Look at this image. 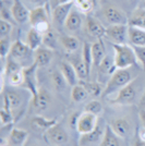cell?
Listing matches in <instances>:
<instances>
[{
	"label": "cell",
	"instance_id": "obj_1",
	"mask_svg": "<svg viewBox=\"0 0 145 146\" xmlns=\"http://www.w3.org/2000/svg\"><path fill=\"white\" fill-rule=\"evenodd\" d=\"M131 81H132V76L128 69H117L115 73L109 78L108 82L104 88L103 96L107 97L116 92H119L121 88L130 84Z\"/></svg>",
	"mask_w": 145,
	"mask_h": 146
},
{
	"label": "cell",
	"instance_id": "obj_2",
	"mask_svg": "<svg viewBox=\"0 0 145 146\" xmlns=\"http://www.w3.org/2000/svg\"><path fill=\"white\" fill-rule=\"evenodd\" d=\"M112 48L115 50V66L117 69H128L136 63V55L132 46L128 44L118 45L112 44Z\"/></svg>",
	"mask_w": 145,
	"mask_h": 146
},
{
	"label": "cell",
	"instance_id": "obj_3",
	"mask_svg": "<svg viewBox=\"0 0 145 146\" xmlns=\"http://www.w3.org/2000/svg\"><path fill=\"white\" fill-rule=\"evenodd\" d=\"M105 37L112 44L124 45L129 42V25L110 24L106 27Z\"/></svg>",
	"mask_w": 145,
	"mask_h": 146
},
{
	"label": "cell",
	"instance_id": "obj_4",
	"mask_svg": "<svg viewBox=\"0 0 145 146\" xmlns=\"http://www.w3.org/2000/svg\"><path fill=\"white\" fill-rule=\"evenodd\" d=\"M135 99H136V88L131 82L130 84L121 88L118 92L117 96L110 100V103L114 105H119V106H129L134 104Z\"/></svg>",
	"mask_w": 145,
	"mask_h": 146
},
{
	"label": "cell",
	"instance_id": "obj_5",
	"mask_svg": "<svg viewBox=\"0 0 145 146\" xmlns=\"http://www.w3.org/2000/svg\"><path fill=\"white\" fill-rule=\"evenodd\" d=\"M98 124V119L96 115H93L91 112H86L84 111L83 113H81L76 121L75 129L81 135L92 132Z\"/></svg>",
	"mask_w": 145,
	"mask_h": 146
},
{
	"label": "cell",
	"instance_id": "obj_6",
	"mask_svg": "<svg viewBox=\"0 0 145 146\" xmlns=\"http://www.w3.org/2000/svg\"><path fill=\"white\" fill-rule=\"evenodd\" d=\"M31 52H32V49L27 46V44L18 39L14 43H12V47H11L10 54L8 57L13 58L14 60L18 61L22 66V62H24L25 60H29V58L31 57Z\"/></svg>",
	"mask_w": 145,
	"mask_h": 146
},
{
	"label": "cell",
	"instance_id": "obj_7",
	"mask_svg": "<svg viewBox=\"0 0 145 146\" xmlns=\"http://www.w3.org/2000/svg\"><path fill=\"white\" fill-rule=\"evenodd\" d=\"M104 17L110 24H128L129 23V19L127 18V15L120 9L111 5L104 8Z\"/></svg>",
	"mask_w": 145,
	"mask_h": 146
},
{
	"label": "cell",
	"instance_id": "obj_8",
	"mask_svg": "<svg viewBox=\"0 0 145 146\" xmlns=\"http://www.w3.org/2000/svg\"><path fill=\"white\" fill-rule=\"evenodd\" d=\"M73 7H74V1L55 7L53 9V20H54L55 24L59 26V27L65 25L67 18H68L69 13L71 12Z\"/></svg>",
	"mask_w": 145,
	"mask_h": 146
},
{
	"label": "cell",
	"instance_id": "obj_9",
	"mask_svg": "<svg viewBox=\"0 0 145 146\" xmlns=\"http://www.w3.org/2000/svg\"><path fill=\"white\" fill-rule=\"evenodd\" d=\"M46 136L51 143H54L55 145L66 144L69 141V136H68L66 130L58 123H56L55 125H53L49 129L48 131H46Z\"/></svg>",
	"mask_w": 145,
	"mask_h": 146
},
{
	"label": "cell",
	"instance_id": "obj_10",
	"mask_svg": "<svg viewBox=\"0 0 145 146\" xmlns=\"http://www.w3.org/2000/svg\"><path fill=\"white\" fill-rule=\"evenodd\" d=\"M11 12L15 22L19 24H23L30 21V10L22 3L20 0H13L11 6Z\"/></svg>",
	"mask_w": 145,
	"mask_h": 146
},
{
	"label": "cell",
	"instance_id": "obj_11",
	"mask_svg": "<svg viewBox=\"0 0 145 146\" xmlns=\"http://www.w3.org/2000/svg\"><path fill=\"white\" fill-rule=\"evenodd\" d=\"M36 69L37 64L34 62L31 66L26 68H23L24 72V83L26 84V87L30 90L32 96H35L38 92L36 83Z\"/></svg>",
	"mask_w": 145,
	"mask_h": 146
},
{
	"label": "cell",
	"instance_id": "obj_12",
	"mask_svg": "<svg viewBox=\"0 0 145 146\" xmlns=\"http://www.w3.org/2000/svg\"><path fill=\"white\" fill-rule=\"evenodd\" d=\"M3 102H5L3 108L11 110L13 112L14 110H18L22 106L23 98H22V95L19 92L12 91V90H8L3 94Z\"/></svg>",
	"mask_w": 145,
	"mask_h": 146
},
{
	"label": "cell",
	"instance_id": "obj_13",
	"mask_svg": "<svg viewBox=\"0 0 145 146\" xmlns=\"http://www.w3.org/2000/svg\"><path fill=\"white\" fill-rule=\"evenodd\" d=\"M82 14L83 13H81L75 7H73V9L71 10V12L69 13V15L66 20L65 27L69 32L79 31L82 26V23H83V15Z\"/></svg>",
	"mask_w": 145,
	"mask_h": 146
},
{
	"label": "cell",
	"instance_id": "obj_14",
	"mask_svg": "<svg viewBox=\"0 0 145 146\" xmlns=\"http://www.w3.org/2000/svg\"><path fill=\"white\" fill-rule=\"evenodd\" d=\"M86 30L92 37H95L96 39H102L106 34V27L93 17H87L86 19Z\"/></svg>",
	"mask_w": 145,
	"mask_h": 146
},
{
	"label": "cell",
	"instance_id": "obj_15",
	"mask_svg": "<svg viewBox=\"0 0 145 146\" xmlns=\"http://www.w3.org/2000/svg\"><path fill=\"white\" fill-rule=\"evenodd\" d=\"M104 132H105V130L103 131L100 125L97 124V127L92 132L81 135L79 140V146H91L93 144H96L98 141H102Z\"/></svg>",
	"mask_w": 145,
	"mask_h": 146
},
{
	"label": "cell",
	"instance_id": "obj_16",
	"mask_svg": "<svg viewBox=\"0 0 145 146\" xmlns=\"http://www.w3.org/2000/svg\"><path fill=\"white\" fill-rule=\"evenodd\" d=\"M50 104V95L46 90H38L37 94L33 96V106L37 112L44 111Z\"/></svg>",
	"mask_w": 145,
	"mask_h": 146
},
{
	"label": "cell",
	"instance_id": "obj_17",
	"mask_svg": "<svg viewBox=\"0 0 145 146\" xmlns=\"http://www.w3.org/2000/svg\"><path fill=\"white\" fill-rule=\"evenodd\" d=\"M54 57L53 49H49L47 47H39L35 50L34 54V62L37 64V67H46L48 66L49 62L51 61Z\"/></svg>",
	"mask_w": 145,
	"mask_h": 146
},
{
	"label": "cell",
	"instance_id": "obj_18",
	"mask_svg": "<svg viewBox=\"0 0 145 146\" xmlns=\"http://www.w3.org/2000/svg\"><path fill=\"white\" fill-rule=\"evenodd\" d=\"M48 10L46 9L45 6L41 7H35L31 10L30 12V24L32 25V27H34L35 25L42 22H47L48 20Z\"/></svg>",
	"mask_w": 145,
	"mask_h": 146
},
{
	"label": "cell",
	"instance_id": "obj_19",
	"mask_svg": "<svg viewBox=\"0 0 145 146\" xmlns=\"http://www.w3.org/2000/svg\"><path fill=\"white\" fill-rule=\"evenodd\" d=\"M92 56H93V66L97 68L107 56L103 39H97L96 42L92 44Z\"/></svg>",
	"mask_w": 145,
	"mask_h": 146
},
{
	"label": "cell",
	"instance_id": "obj_20",
	"mask_svg": "<svg viewBox=\"0 0 145 146\" xmlns=\"http://www.w3.org/2000/svg\"><path fill=\"white\" fill-rule=\"evenodd\" d=\"M110 127L115 131V133L119 137H122V139L127 137L128 135L130 134V130H131L130 122L128 121L127 119H123V118L112 120L111 123H110Z\"/></svg>",
	"mask_w": 145,
	"mask_h": 146
},
{
	"label": "cell",
	"instance_id": "obj_21",
	"mask_svg": "<svg viewBox=\"0 0 145 146\" xmlns=\"http://www.w3.org/2000/svg\"><path fill=\"white\" fill-rule=\"evenodd\" d=\"M129 43L132 46L145 47V30L129 25Z\"/></svg>",
	"mask_w": 145,
	"mask_h": 146
},
{
	"label": "cell",
	"instance_id": "obj_22",
	"mask_svg": "<svg viewBox=\"0 0 145 146\" xmlns=\"http://www.w3.org/2000/svg\"><path fill=\"white\" fill-rule=\"evenodd\" d=\"M60 71H61V73L63 74L67 83H68L69 85L74 86L78 84V81H79L78 74H76L74 68H73V66L70 62L63 61L60 66Z\"/></svg>",
	"mask_w": 145,
	"mask_h": 146
},
{
	"label": "cell",
	"instance_id": "obj_23",
	"mask_svg": "<svg viewBox=\"0 0 145 146\" xmlns=\"http://www.w3.org/2000/svg\"><path fill=\"white\" fill-rule=\"evenodd\" d=\"M56 123H57V121L55 119H47V118H44L42 116L34 117L31 120L32 128L34 130H36V131H39V132L48 131L49 129L51 128L53 125H55Z\"/></svg>",
	"mask_w": 145,
	"mask_h": 146
},
{
	"label": "cell",
	"instance_id": "obj_24",
	"mask_svg": "<svg viewBox=\"0 0 145 146\" xmlns=\"http://www.w3.org/2000/svg\"><path fill=\"white\" fill-rule=\"evenodd\" d=\"M26 44L32 50H36L43 44V34L35 27H31L26 34Z\"/></svg>",
	"mask_w": 145,
	"mask_h": 146
},
{
	"label": "cell",
	"instance_id": "obj_25",
	"mask_svg": "<svg viewBox=\"0 0 145 146\" xmlns=\"http://www.w3.org/2000/svg\"><path fill=\"white\" fill-rule=\"evenodd\" d=\"M97 69H98V78H104V76H108V75L111 76L117 70L115 66V61H112V59L108 56L105 57V59L97 67Z\"/></svg>",
	"mask_w": 145,
	"mask_h": 146
},
{
	"label": "cell",
	"instance_id": "obj_26",
	"mask_svg": "<svg viewBox=\"0 0 145 146\" xmlns=\"http://www.w3.org/2000/svg\"><path fill=\"white\" fill-rule=\"evenodd\" d=\"M99 146H120L119 136L115 133V131L110 127V124L106 125L104 136L100 141V145Z\"/></svg>",
	"mask_w": 145,
	"mask_h": 146
},
{
	"label": "cell",
	"instance_id": "obj_27",
	"mask_svg": "<svg viewBox=\"0 0 145 146\" xmlns=\"http://www.w3.org/2000/svg\"><path fill=\"white\" fill-rule=\"evenodd\" d=\"M70 63L73 66L75 72L78 74V78H79L80 81H84V80H88L90 78V73L86 69V66H85L84 61L82 58H79V57H75V58H72L70 60Z\"/></svg>",
	"mask_w": 145,
	"mask_h": 146
},
{
	"label": "cell",
	"instance_id": "obj_28",
	"mask_svg": "<svg viewBox=\"0 0 145 146\" xmlns=\"http://www.w3.org/2000/svg\"><path fill=\"white\" fill-rule=\"evenodd\" d=\"M29 137V133L24 131V130H21V129L14 128L11 130L10 135H9V142L11 145L14 146H22L24 144L26 140Z\"/></svg>",
	"mask_w": 145,
	"mask_h": 146
},
{
	"label": "cell",
	"instance_id": "obj_29",
	"mask_svg": "<svg viewBox=\"0 0 145 146\" xmlns=\"http://www.w3.org/2000/svg\"><path fill=\"white\" fill-rule=\"evenodd\" d=\"M128 25L145 30V9H143V8H138L132 13L131 18L129 19Z\"/></svg>",
	"mask_w": 145,
	"mask_h": 146
},
{
	"label": "cell",
	"instance_id": "obj_30",
	"mask_svg": "<svg viewBox=\"0 0 145 146\" xmlns=\"http://www.w3.org/2000/svg\"><path fill=\"white\" fill-rule=\"evenodd\" d=\"M60 42L63 46V48L67 51L71 52V51H75L78 50L80 47V42L76 37L71 36V35H62L60 38Z\"/></svg>",
	"mask_w": 145,
	"mask_h": 146
},
{
	"label": "cell",
	"instance_id": "obj_31",
	"mask_svg": "<svg viewBox=\"0 0 145 146\" xmlns=\"http://www.w3.org/2000/svg\"><path fill=\"white\" fill-rule=\"evenodd\" d=\"M88 95H90L88 92L86 91V88H85L81 83H78L76 85L72 86V90H71V97H72L73 102H75V103H81V102L85 100Z\"/></svg>",
	"mask_w": 145,
	"mask_h": 146
},
{
	"label": "cell",
	"instance_id": "obj_32",
	"mask_svg": "<svg viewBox=\"0 0 145 146\" xmlns=\"http://www.w3.org/2000/svg\"><path fill=\"white\" fill-rule=\"evenodd\" d=\"M79 83H81L82 85L86 88V91L88 92V94L94 96V97H97L99 95L103 94V86L100 85L99 83L97 82H90L88 80H84V81H79Z\"/></svg>",
	"mask_w": 145,
	"mask_h": 146
},
{
	"label": "cell",
	"instance_id": "obj_33",
	"mask_svg": "<svg viewBox=\"0 0 145 146\" xmlns=\"http://www.w3.org/2000/svg\"><path fill=\"white\" fill-rule=\"evenodd\" d=\"M96 6V0H74V7L83 14L91 13Z\"/></svg>",
	"mask_w": 145,
	"mask_h": 146
},
{
	"label": "cell",
	"instance_id": "obj_34",
	"mask_svg": "<svg viewBox=\"0 0 145 146\" xmlns=\"http://www.w3.org/2000/svg\"><path fill=\"white\" fill-rule=\"evenodd\" d=\"M82 59L84 61L85 66L88 73L91 72V68L93 67V56H92V44L85 42L82 49Z\"/></svg>",
	"mask_w": 145,
	"mask_h": 146
},
{
	"label": "cell",
	"instance_id": "obj_35",
	"mask_svg": "<svg viewBox=\"0 0 145 146\" xmlns=\"http://www.w3.org/2000/svg\"><path fill=\"white\" fill-rule=\"evenodd\" d=\"M51 82H53V85L57 91H62L67 84V81L63 76V74L61 73V71H57V70L54 71L51 74Z\"/></svg>",
	"mask_w": 145,
	"mask_h": 146
},
{
	"label": "cell",
	"instance_id": "obj_36",
	"mask_svg": "<svg viewBox=\"0 0 145 146\" xmlns=\"http://www.w3.org/2000/svg\"><path fill=\"white\" fill-rule=\"evenodd\" d=\"M43 44L45 47L53 50L57 48V35L55 34V32L49 30L47 33H45L43 35Z\"/></svg>",
	"mask_w": 145,
	"mask_h": 146
},
{
	"label": "cell",
	"instance_id": "obj_37",
	"mask_svg": "<svg viewBox=\"0 0 145 146\" xmlns=\"http://www.w3.org/2000/svg\"><path fill=\"white\" fill-rule=\"evenodd\" d=\"M22 69H23V68H22V66L19 63L18 61H15L13 58H11V57H8L6 67L3 69V72H5V74L8 76V75L12 74L13 72H17V71L22 70Z\"/></svg>",
	"mask_w": 145,
	"mask_h": 146
},
{
	"label": "cell",
	"instance_id": "obj_38",
	"mask_svg": "<svg viewBox=\"0 0 145 146\" xmlns=\"http://www.w3.org/2000/svg\"><path fill=\"white\" fill-rule=\"evenodd\" d=\"M10 84L12 86H20L24 83V72H23V69L22 70H19L17 72H13L12 74L8 75L7 76Z\"/></svg>",
	"mask_w": 145,
	"mask_h": 146
},
{
	"label": "cell",
	"instance_id": "obj_39",
	"mask_svg": "<svg viewBox=\"0 0 145 146\" xmlns=\"http://www.w3.org/2000/svg\"><path fill=\"white\" fill-rule=\"evenodd\" d=\"M11 47H12V44L10 42L9 36L1 37V39H0V56L2 59H5L6 57L9 56Z\"/></svg>",
	"mask_w": 145,
	"mask_h": 146
},
{
	"label": "cell",
	"instance_id": "obj_40",
	"mask_svg": "<svg viewBox=\"0 0 145 146\" xmlns=\"http://www.w3.org/2000/svg\"><path fill=\"white\" fill-rule=\"evenodd\" d=\"M102 110H103V106H102V104L99 103L98 100H91V102H88L84 108V111L91 112V113L96 115V116L102 112Z\"/></svg>",
	"mask_w": 145,
	"mask_h": 146
},
{
	"label": "cell",
	"instance_id": "obj_41",
	"mask_svg": "<svg viewBox=\"0 0 145 146\" xmlns=\"http://www.w3.org/2000/svg\"><path fill=\"white\" fill-rule=\"evenodd\" d=\"M0 120L1 123L5 125V124H10L13 121V115L12 111L6 108H2L0 110Z\"/></svg>",
	"mask_w": 145,
	"mask_h": 146
},
{
	"label": "cell",
	"instance_id": "obj_42",
	"mask_svg": "<svg viewBox=\"0 0 145 146\" xmlns=\"http://www.w3.org/2000/svg\"><path fill=\"white\" fill-rule=\"evenodd\" d=\"M13 24L8 22L3 19H0V35L1 37H6L10 34V32L12 31Z\"/></svg>",
	"mask_w": 145,
	"mask_h": 146
},
{
	"label": "cell",
	"instance_id": "obj_43",
	"mask_svg": "<svg viewBox=\"0 0 145 146\" xmlns=\"http://www.w3.org/2000/svg\"><path fill=\"white\" fill-rule=\"evenodd\" d=\"M135 55H136V59L139 62H141V64L143 66L145 70V47H139V46H132Z\"/></svg>",
	"mask_w": 145,
	"mask_h": 146
},
{
	"label": "cell",
	"instance_id": "obj_44",
	"mask_svg": "<svg viewBox=\"0 0 145 146\" xmlns=\"http://www.w3.org/2000/svg\"><path fill=\"white\" fill-rule=\"evenodd\" d=\"M30 5L35 7H41V6H45L46 5V2L48 1V0H26Z\"/></svg>",
	"mask_w": 145,
	"mask_h": 146
},
{
	"label": "cell",
	"instance_id": "obj_45",
	"mask_svg": "<svg viewBox=\"0 0 145 146\" xmlns=\"http://www.w3.org/2000/svg\"><path fill=\"white\" fill-rule=\"evenodd\" d=\"M74 0H51V8L54 9L55 7L59 6V5H63V3H68V2H71Z\"/></svg>",
	"mask_w": 145,
	"mask_h": 146
},
{
	"label": "cell",
	"instance_id": "obj_46",
	"mask_svg": "<svg viewBox=\"0 0 145 146\" xmlns=\"http://www.w3.org/2000/svg\"><path fill=\"white\" fill-rule=\"evenodd\" d=\"M140 118H141V121L143 123V125L145 127V108H142L140 110Z\"/></svg>",
	"mask_w": 145,
	"mask_h": 146
},
{
	"label": "cell",
	"instance_id": "obj_47",
	"mask_svg": "<svg viewBox=\"0 0 145 146\" xmlns=\"http://www.w3.org/2000/svg\"><path fill=\"white\" fill-rule=\"evenodd\" d=\"M139 139L145 142V127L142 129H140L139 131Z\"/></svg>",
	"mask_w": 145,
	"mask_h": 146
},
{
	"label": "cell",
	"instance_id": "obj_48",
	"mask_svg": "<svg viewBox=\"0 0 145 146\" xmlns=\"http://www.w3.org/2000/svg\"><path fill=\"white\" fill-rule=\"evenodd\" d=\"M132 146H145V142L142 140H140V139H138V140L132 144Z\"/></svg>",
	"mask_w": 145,
	"mask_h": 146
},
{
	"label": "cell",
	"instance_id": "obj_49",
	"mask_svg": "<svg viewBox=\"0 0 145 146\" xmlns=\"http://www.w3.org/2000/svg\"><path fill=\"white\" fill-rule=\"evenodd\" d=\"M140 107H141V109H142V108H145V92H144V94H143V97L141 99V102H140Z\"/></svg>",
	"mask_w": 145,
	"mask_h": 146
},
{
	"label": "cell",
	"instance_id": "obj_50",
	"mask_svg": "<svg viewBox=\"0 0 145 146\" xmlns=\"http://www.w3.org/2000/svg\"><path fill=\"white\" fill-rule=\"evenodd\" d=\"M139 8H143V9H145V0H141V1H140Z\"/></svg>",
	"mask_w": 145,
	"mask_h": 146
},
{
	"label": "cell",
	"instance_id": "obj_51",
	"mask_svg": "<svg viewBox=\"0 0 145 146\" xmlns=\"http://www.w3.org/2000/svg\"><path fill=\"white\" fill-rule=\"evenodd\" d=\"M30 146H36V145H30Z\"/></svg>",
	"mask_w": 145,
	"mask_h": 146
},
{
	"label": "cell",
	"instance_id": "obj_52",
	"mask_svg": "<svg viewBox=\"0 0 145 146\" xmlns=\"http://www.w3.org/2000/svg\"><path fill=\"white\" fill-rule=\"evenodd\" d=\"M51 146H56V145H51Z\"/></svg>",
	"mask_w": 145,
	"mask_h": 146
},
{
	"label": "cell",
	"instance_id": "obj_53",
	"mask_svg": "<svg viewBox=\"0 0 145 146\" xmlns=\"http://www.w3.org/2000/svg\"><path fill=\"white\" fill-rule=\"evenodd\" d=\"M7 146H9V145H7Z\"/></svg>",
	"mask_w": 145,
	"mask_h": 146
}]
</instances>
